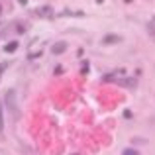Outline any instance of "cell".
I'll return each mask as SVG.
<instances>
[{
    "mask_svg": "<svg viewBox=\"0 0 155 155\" xmlns=\"http://www.w3.org/2000/svg\"><path fill=\"white\" fill-rule=\"evenodd\" d=\"M2 110L4 108H2V102H0V130L4 128V112H2Z\"/></svg>",
    "mask_w": 155,
    "mask_h": 155,
    "instance_id": "7",
    "label": "cell"
},
{
    "mask_svg": "<svg viewBox=\"0 0 155 155\" xmlns=\"http://www.w3.org/2000/svg\"><path fill=\"white\" fill-rule=\"evenodd\" d=\"M122 155H140V151H137V149H134V147H126L124 151H122Z\"/></svg>",
    "mask_w": 155,
    "mask_h": 155,
    "instance_id": "5",
    "label": "cell"
},
{
    "mask_svg": "<svg viewBox=\"0 0 155 155\" xmlns=\"http://www.w3.org/2000/svg\"><path fill=\"white\" fill-rule=\"evenodd\" d=\"M35 14L43 16V18H51V16H53V8L51 6H41V8H38V10H35Z\"/></svg>",
    "mask_w": 155,
    "mask_h": 155,
    "instance_id": "3",
    "label": "cell"
},
{
    "mask_svg": "<svg viewBox=\"0 0 155 155\" xmlns=\"http://www.w3.org/2000/svg\"><path fill=\"white\" fill-rule=\"evenodd\" d=\"M0 16H2V4H0Z\"/></svg>",
    "mask_w": 155,
    "mask_h": 155,
    "instance_id": "8",
    "label": "cell"
},
{
    "mask_svg": "<svg viewBox=\"0 0 155 155\" xmlns=\"http://www.w3.org/2000/svg\"><path fill=\"white\" fill-rule=\"evenodd\" d=\"M18 47H20V43H18V41H10V43H6L4 51H6V53H14L16 49H18Z\"/></svg>",
    "mask_w": 155,
    "mask_h": 155,
    "instance_id": "4",
    "label": "cell"
},
{
    "mask_svg": "<svg viewBox=\"0 0 155 155\" xmlns=\"http://www.w3.org/2000/svg\"><path fill=\"white\" fill-rule=\"evenodd\" d=\"M124 2H128V4H130V2H132V0H124Z\"/></svg>",
    "mask_w": 155,
    "mask_h": 155,
    "instance_id": "9",
    "label": "cell"
},
{
    "mask_svg": "<svg viewBox=\"0 0 155 155\" xmlns=\"http://www.w3.org/2000/svg\"><path fill=\"white\" fill-rule=\"evenodd\" d=\"M122 41V35H116V34H106L102 38V43L104 45H110V43H120Z\"/></svg>",
    "mask_w": 155,
    "mask_h": 155,
    "instance_id": "2",
    "label": "cell"
},
{
    "mask_svg": "<svg viewBox=\"0 0 155 155\" xmlns=\"http://www.w3.org/2000/svg\"><path fill=\"white\" fill-rule=\"evenodd\" d=\"M71 155H79V153H71Z\"/></svg>",
    "mask_w": 155,
    "mask_h": 155,
    "instance_id": "10",
    "label": "cell"
},
{
    "mask_svg": "<svg viewBox=\"0 0 155 155\" xmlns=\"http://www.w3.org/2000/svg\"><path fill=\"white\" fill-rule=\"evenodd\" d=\"M147 31H149V35H151V38L155 39V20H153V22H149V24H147Z\"/></svg>",
    "mask_w": 155,
    "mask_h": 155,
    "instance_id": "6",
    "label": "cell"
},
{
    "mask_svg": "<svg viewBox=\"0 0 155 155\" xmlns=\"http://www.w3.org/2000/svg\"><path fill=\"white\" fill-rule=\"evenodd\" d=\"M67 51V41H57V43H53V47H51V53L53 55H61V53H65Z\"/></svg>",
    "mask_w": 155,
    "mask_h": 155,
    "instance_id": "1",
    "label": "cell"
}]
</instances>
